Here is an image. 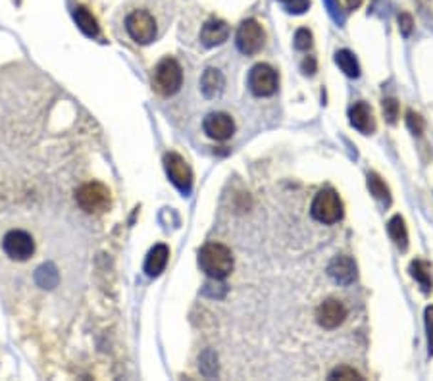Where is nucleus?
<instances>
[{
  "label": "nucleus",
  "instance_id": "nucleus-1",
  "mask_svg": "<svg viewBox=\"0 0 433 381\" xmlns=\"http://www.w3.org/2000/svg\"><path fill=\"white\" fill-rule=\"evenodd\" d=\"M199 266L208 278L224 279L233 270V254L226 245L208 243L199 252Z\"/></svg>",
  "mask_w": 433,
  "mask_h": 381
},
{
  "label": "nucleus",
  "instance_id": "nucleus-2",
  "mask_svg": "<svg viewBox=\"0 0 433 381\" xmlns=\"http://www.w3.org/2000/svg\"><path fill=\"white\" fill-rule=\"evenodd\" d=\"M183 71L182 66L177 64L174 58H164L160 64L156 66L155 75H152V85L160 93L162 97H172L177 90L182 89Z\"/></svg>",
  "mask_w": 433,
  "mask_h": 381
},
{
  "label": "nucleus",
  "instance_id": "nucleus-3",
  "mask_svg": "<svg viewBox=\"0 0 433 381\" xmlns=\"http://www.w3.org/2000/svg\"><path fill=\"white\" fill-rule=\"evenodd\" d=\"M312 216L322 224H335L343 218V202L331 189H323L314 197L311 208Z\"/></svg>",
  "mask_w": 433,
  "mask_h": 381
},
{
  "label": "nucleus",
  "instance_id": "nucleus-4",
  "mask_svg": "<svg viewBox=\"0 0 433 381\" xmlns=\"http://www.w3.org/2000/svg\"><path fill=\"white\" fill-rule=\"evenodd\" d=\"M78 204L85 212H104L110 207V191L104 187L103 183H87L78 189Z\"/></svg>",
  "mask_w": 433,
  "mask_h": 381
},
{
  "label": "nucleus",
  "instance_id": "nucleus-5",
  "mask_svg": "<svg viewBox=\"0 0 433 381\" xmlns=\"http://www.w3.org/2000/svg\"><path fill=\"white\" fill-rule=\"evenodd\" d=\"M2 249L6 252L8 259L16 260V262H26L33 256L35 252V241L27 231L21 229H12L4 235L2 239Z\"/></svg>",
  "mask_w": 433,
  "mask_h": 381
},
{
  "label": "nucleus",
  "instance_id": "nucleus-6",
  "mask_svg": "<svg viewBox=\"0 0 433 381\" xmlns=\"http://www.w3.org/2000/svg\"><path fill=\"white\" fill-rule=\"evenodd\" d=\"M125 29L130 33V37L139 45H149L156 37V21L149 12L145 10H137L130 14L125 20Z\"/></svg>",
  "mask_w": 433,
  "mask_h": 381
},
{
  "label": "nucleus",
  "instance_id": "nucleus-7",
  "mask_svg": "<svg viewBox=\"0 0 433 381\" xmlns=\"http://www.w3.org/2000/svg\"><path fill=\"white\" fill-rule=\"evenodd\" d=\"M249 87L256 97H272L278 90V73L272 66L256 64L249 73Z\"/></svg>",
  "mask_w": 433,
  "mask_h": 381
},
{
  "label": "nucleus",
  "instance_id": "nucleus-8",
  "mask_svg": "<svg viewBox=\"0 0 433 381\" xmlns=\"http://www.w3.org/2000/svg\"><path fill=\"white\" fill-rule=\"evenodd\" d=\"M237 48L246 56H252L260 52V48L264 46V31L256 20L243 21L237 29V37H235Z\"/></svg>",
  "mask_w": 433,
  "mask_h": 381
},
{
  "label": "nucleus",
  "instance_id": "nucleus-9",
  "mask_svg": "<svg viewBox=\"0 0 433 381\" xmlns=\"http://www.w3.org/2000/svg\"><path fill=\"white\" fill-rule=\"evenodd\" d=\"M164 166H166V174H168L169 181L174 183L175 187L179 189L182 193H189L193 187V172L189 168V164L185 158L175 152L164 156Z\"/></svg>",
  "mask_w": 433,
  "mask_h": 381
},
{
  "label": "nucleus",
  "instance_id": "nucleus-10",
  "mask_svg": "<svg viewBox=\"0 0 433 381\" xmlns=\"http://www.w3.org/2000/svg\"><path fill=\"white\" fill-rule=\"evenodd\" d=\"M345 318H347V308L337 298H328L318 306L316 320L323 330H335L345 322Z\"/></svg>",
  "mask_w": 433,
  "mask_h": 381
},
{
  "label": "nucleus",
  "instance_id": "nucleus-11",
  "mask_svg": "<svg viewBox=\"0 0 433 381\" xmlns=\"http://www.w3.org/2000/svg\"><path fill=\"white\" fill-rule=\"evenodd\" d=\"M204 131L216 141H227L235 133V122L226 112H212L204 118Z\"/></svg>",
  "mask_w": 433,
  "mask_h": 381
},
{
  "label": "nucleus",
  "instance_id": "nucleus-12",
  "mask_svg": "<svg viewBox=\"0 0 433 381\" xmlns=\"http://www.w3.org/2000/svg\"><path fill=\"white\" fill-rule=\"evenodd\" d=\"M330 278L339 285H350L356 279V264L350 256H335L328 266Z\"/></svg>",
  "mask_w": 433,
  "mask_h": 381
},
{
  "label": "nucleus",
  "instance_id": "nucleus-13",
  "mask_svg": "<svg viewBox=\"0 0 433 381\" xmlns=\"http://www.w3.org/2000/svg\"><path fill=\"white\" fill-rule=\"evenodd\" d=\"M350 125L358 130L360 133H374L375 131V118L374 112L366 103H356L349 112Z\"/></svg>",
  "mask_w": 433,
  "mask_h": 381
},
{
  "label": "nucleus",
  "instance_id": "nucleus-14",
  "mask_svg": "<svg viewBox=\"0 0 433 381\" xmlns=\"http://www.w3.org/2000/svg\"><path fill=\"white\" fill-rule=\"evenodd\" d=\"M227 37H229V26L224 20H208L202 26L201 41L202 45L208 46V48L226 43Z\"/></svg>",
  "mask_w": 433,
  "mask_h": 381
},
{
  "label": "nucleus",
  "instance_id": "nucleus-15",
  "mask_svg": "<svg viewBox=\"0 0 433 381\" xmlns=\"http://www.w3.org/2000/svg\"><path fill=\"white\" fill-rule=\"evenodd\" d=\"M169 259V249L166 245H156L152 251L149 252V256L145 260V271L150 278H158Z\"/></svg>",
  "mask_w": 433,
  "mask_h": 381
},
{
  "label": "nucleus",
  "instance_id": "nucleus-16",
  "mask_svg": "<svg viewBox=\"0 0 433 381\" xmlns=\"http://www.w3.org/2000/svg\"><path fill=\"white\" fill-rule=\"evenodd\" d=\"M224 87H226V79H224V75L220 73V70L208 68V70L202 73L201 90L207 98H216L218 95H221Z\"/></svg>",
  "mask_w": 433,
  "mask_h": 381
},
{
  "label": "nucleus",
  "instance_id": "nucleus-17",
  "mask_svg": "<svg viewBox=\"0 0 433 381\" xmlns=\"http://www.w3.org/2000/svg\"><path fill=\"white\" fill-rule=\"evenodd\" d=\"M73 20H75L78 27L87 37H98V31H100V29H98V24L87 8H75V10H73Z\"/></svg>",
  "mask_w": 433,
  "mask_h": 381
},
{
  "label": "nucleus",
  "instance_id": "nucleus-18",
  "mask_svg": "<svg viewBox=\"0 0 433 381\" xmlns=\"http://www.w3.org/2000/svg\"><path fill=\"white\" fill-rule=\"evenodd\" d=\"M387 231L389 237L395 241V245L399 246L401 251H407L408 249V231L407 226H405V220L401 216H393L387 224Z\"/></svg>",
  "mask_w": 433,
  "mask_h": 381
},
{
  "label": "nucleus",
  "instance_id": "nucleus-19",
  "mask_svg": "<svg viewBox=\"0 0 433 381\" xmlns=\"http://www.w3.org/2000/svg\"><path fill=\"white\" fill-rule=\"evenodd\" d=\"M335 64L341 68V71L347 78L356 79L360 75V66L356 62L355 54L350 51H339L335 54Z\"/></svg>",
  "mask_w": 433,
  "mask_h": 381
},
{
  "label": "nucleus",
  "instance_id": "nucleus-20",
  "mask_svg": "<svg viewBox=\"0 0 433 381\" xmlns=\"http://www.w3.org/2000/svg\"><path fill=\"white\" fill-rule=\"evenodd\" d=\"M368 189L370 193L374 194L377 201H382L385 207L391 204V193H389V187L385 185V181H383L380 175L368 174Z\"/></svg>",
  "mask_w": 433,
  "mask_h": 381
},
{
  "label": "nucleus",
  "instance_id": "nucleus-21",
  "mask_svg": "<svg viewBox=\"0 0 433 381\" xmlns=\"http://www.w3.org/2000/svg\"><path fill=\"white\" fill-rule=\"evenodd\" d=\"M410 273H412V278L422 285L424 293H429V287H432L429 264L424 262V260H414L412 264H410Z\"/></svg>",
  "mask_w": 433,
  "mask_h": 381
},
{
  "label": "nucleus",
  "instance_id": "nucleus-22",
  "mask_svg": "<svg viewBox=\"0 0 433 381\" xmlns=\"http://www.w3.org/2000/svg\"><path fill=\"white\" fill-rule=\"evenodd\" d=\"M37 283L45 289H52L54 285L58 283V271L52 264L43 266L39 271H37Z\"/></svg>",
  "mask_w": 433,
  "mask_h": 381
},
{
  "label": "nucleus",
  "instance_id": "nucleus-23",
  "mask_svg": "<svg viewBox=\"0 0 433 381\" xmlns=\"http://www.w3.org/2000/svg\"><path fill=\"white\" fill-rule=\"evenodd\" d=\"M330 380H362V374H358L355 368L339 366L330 374Z\"/></svg>",
  "mask_w": 433,
  "mask_h": 381
},
{
  "label": "nucleus",
  "instance_id": "nucleus-24",
  "mask_svg": "<svg viewBox=\"0 0 433 381\" xmlns=\"http://www.w3.org/2000/svg\"><path fill=\"white\" fill-rule=\"evenodd\" d=\"M279 2L291 14H304L311 8V0H279Z\"/></svg>",
  "mask_w": 433,
  "mask_h": 381
},
{
  "label": "nucleus",
  "instance_id": "nucleus-25",
  "mask_svg": "<svg viewBox=\"0 0 433 381\" xmlns=\"http://www.w3.org/2000/svg\"><path fill=\"white\" fill-rule=\"evenodd\" d=\"M383 114H385L389 123L397 122V118H399V103L395 98H385L383 100Z\"/></svg>",
  "mask_w": 433,
  "mask_h": 381
},
{
  "label": "nucleus",
  "instance_id": "nucleus-26",
  "mask_svg": "<svg viewBox=\"0 0 433 381\" xmlns=\"http://www.w3.org/2000/svg\"><path fill=\"white\" fill-rule=\"evenodd\" d=\"M295 46L298 51H308L312 46V33L308 29H298L295 35Z\"/></svg>",
  "mask_w": 433,
  "mask_h": 381
},
{
  "label": "nucleus",
  "instance_id": "nucleus-27",
  "mask_svg": "<svg viewBox=\"0 0 433 381\" xmlns=\"http://www.w3.org/2000/svg\"><path fill=\"white\" fill-rule=\"evenodd\" d=\"M426 333H427V353L433 356V306L426 308Z\"/></svg>",
  "mask_w": 433,
  "mask_h": 381
},
{
  "label": "nucleus",
  "instance_id": "nucleus-28",
  "mask_svg": "<svg viewBox=\"0 0 433 381\" xmlns=\"http://www.w3.org/2000/svg\"><path fill=\"white\" fill-rule=\"evenodd\" d=\"M407 123H408V127H410V131H412V133H416V135H422V131H424V120H422L418 114H414V112H408Z\"/></svg>",
  "mask_w": 433,
  "mask_h": 381
},
{
  "label": "nucleus",
  "instance_id": "nucleus-29",
  "mask_svg": "<svg viewBox=\"0 0 433 381\" xmlns=\"http://www.w3.org/2000/svg\"><path fill=\"white\" fill-rule=\"evenodd\" d=\"M399 26H401L402 35H405V37H408V35H410V31H412V18H410L408 14H401V16H399Z\"/></svg>",
  "mask_w": 433,
  "mask_h": 381
},
{
  "label": "nucleus",
  "instance_id": "nucleus-30",
  "mask_svg": "<svg viewBox=\"0 0 433 381\" xmlns=\"http://www.w3.org/2000/svg\"><path fill=\"white\" fill-rule=\"evenodd\" d=\"M325 2H328V6H330V12H331V16H333V20L339 21V24H341L343 16H341V14H337L339 6H337V4H335V0H325Z\"/></svg>",
  "mask_w": 433,
  "mask_h": 381
},
{
  "label": "nucleus",
  "instance_id": "nucleus-31",
  "mask_svg": "<svg viewBox=\"0 0 433 381\" xmlns=\"http://www.w3.org/2000/svg\"><path fill=\"white\" fill-rule=\"evenodd\" d=\"M343 2H345V6L349 8V10H355V8L362 4V0H343Z\"/></svg>",
  "mask_w": 433,
  "mask_h": 381
}]
</instances>
